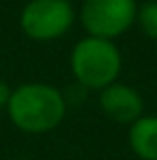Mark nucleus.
Listing matches in <instances>:
<instances>
[{
  "mask_svg": "<svg viewBox=\"0 0 157 160\" xmlns=\"http://www.w3.org/2000/svg\"><path fill=\"white\" fill-rule=\"evenodd\" d=\"M69 100L50 82H24L13 89L7 115L11 123L26 134H48L67 117Z\"/></svg>",
  "mask_w": 157,
  "mask_h": 160,
  "instance_id": "nucleus-1",
  "label": "nucleus"
},
{
  "mask_svg": "<svg viewBox=\"0 0 157 160\" xmlns=\"http://www.w3.org/2000/svg\"><path fill=\"white\" fill-rule=\"evenodd\" d=\"M69 65L80 89L104 91L105 87L118 80L123 69V54L110 39L84 37L73 46Z\"/></svg>",
  "mask_w": 157,
  "mask_h": 160,
  "instance_id": "nucleus-2",
  "label": "nucleus"
},
{
  "mask_svg": "<svg viewBox=\"0 0 157 160\" xmlns=\"http://www.w3.org/2000/svg\"><path fill=\"white\" fill-rule=\"evenodd\" d=\"M138 18L136 0H84L80 9V22L88 37L114 41L127 32Z\"/></svg>",
  "mask_w": 157,
  "mask_h": 160,
  "instance_id": "nucleus-3",
  "label": "nucleus"
},
{
  "mask_svg": "<svg viewBox=\"0 0 157 160\" xmlns=\"http://www.w3.org/2000/svg\"><path fill=\"white\" fill-rule=\"evenodd\" d=\"M76 11L69 0H30L22 9L20 26L32 41H54L69 32Z\"/></svg>",
  "mask_w": 157,
  "mask_h": 160,
  "instance_id": "nucleus-4",
  "label": "nucleus"
},
{
  "mask_svg": "<svg viewBox=\"0 0 157 160\" xmlns=\"http://www.w3.org/2000/svg\"><path fill=\"white\" fill-rule=\"evenodd\" d=\"M99 108L114 123L131 126L144 115V100L138 89L116 80L104 91H99Z\"/></svg>",
  "mask_w": 157,
  "mask_h": 160,
  "instance_id": "nucleus-5",
  "label": "nucleus"
},
{
  "mask_svg": "<svg viewBox=\"0 0 157 160\" xmlns=\"http://www.w3.org/2000/svg\"><path fill=\"white\" fill-rule=\"evenodd\" d=\"M131 152L140 160H157V115H142L129 126Z\"/></svg>",
  "mask_w": 157,
  "mask_h": 160,
  "instance_id": "nucleus-6",
  "label": "nucleus"
},
{
  "mask_svg": "<svg viewBox=\"0 0 157 160\" xmlns=\"http://www.w3.org/2000/svg\"><path fill=\"white\" fill-rule=\"evenodd\" d=\"M136 22L149 39L157 41V0H146L138 7Z\"/></svg>",
  "mask_w": 157,
  "mask_h": 160,
  "instance_id": "nucleus-7",
  "label": "nucleus"
},
{
  "mask_svg": "<svg viewBox=\"0 0 157 160\" xmlns=\"http://www.w3.org/2000/svg\"><path fill=\"white\" fill-rule=\"evenodd\" d=\"M11 93H13V89L9 87V82L0 78V110H7L9 100H11Z\"/></svg>",
  "mask_w": 157,
  "mask_h": 160,
  "instance_id": "nucleus-8",
  "label": "nucleus"
},
{
  "mask_svg": "<svg viewBox=\"0 0 157 160\" xmlns=\"http://www.w3.org/2000/svg\"><path fill=\"white\" fill-rule=\"evenodd\" d=\"M11 160H28V158H11Z\"/></svg>",
  "mask_w": 157,
  "mask_h": 160,
  "instance_id": "nucleus-9",
  "label": "nucleus"
}]
</instances>
